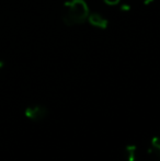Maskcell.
Listing matches in <instances>:
<instances>
[{"mask_svg":"<svg viewBox=\"0 0 160 161\" xmlns=\"http://www.w3.org/2000/svg\"><path fill=\"white\" fill-rule=\"evenodd\" d=\"M47 115L46 108L42 105H34L30 106L25 110V116L32 121H42Z\"/></svg>","mask_w":160,"mask_h":161,"instance_id":"2","label":"cell"},{"mask_svg":"<svg viewBox=\"0 0 160 161\" xmlns=\"http://www.w3.org/2000/svg\"><path fill=\"white\" fill-rule=\"evenodd\" d=\"M1 66H2V63H1V62H0V68H1Z\"/></svg>","mask_w":160,"mask_h":161,"instance_id":"8","label":"cell"},{"mask_svg":"<svg viewBox=\"0 0 160 161\" xmlns=\"http://www.w3.org/2000/svg\"><path fill=\"white\" fill-rule=\"evenodd\" d=\"M88 19H89L90 23L93 26H96V28L105 29L108 25L107 19H104V18L99 14V13H92V14H90L89 17H88Z\"/></svg>","mask_w":160,"mask_h":161,"instance_id":"4","label":"cell"},{"mask_svg":"<svg viewBox=\"0 0 160 161\" xmlns=\"http://www.w3.org/2000/svg\"><path fill=\"white\" fill-rule=\"evenodd\" d=\"M125 158L127 161H137L138 158V151L137 147L134 145H130L125 148Z\"/></svg>","mask_w":160,"mask_h":161,"instance_id":"5","label":"cell"},{"mask_svg":"<svg viewBox=\"0 0 160 161\" xmlns=\"http://www.w3.org/2000/svg\"><path fill=\"white\" fill-rule=\"evenodd\" d=\"M103 1H104L105 3L110 4V6H114V4L119 3V1H120V0H103Z\"/></svg>","mask_w":160,"mask_h":161,"instance_id":"6","label":"cell"},{"mask_svg":"<svg viewBox=\"0 0 160 161\" xmlns=\"http://www.w3.org/2000/svg\"><path fill=\"white\" fill-rule=\"evenodd\" d=\"M89 17V10L85 0H70L65 4L63 20L67 25L82 23Z\"/></svg>","mask_w":160,"mask_h":161,"instance_id":"1","label":"cell"},{"mask_svg":"<svg viewBox=\"0 0 160 161\" xmlns=\"http://www.w3.org/2000/svg\"><path fill=\"white\" fill-rule=\"evenodd\" d=\"M152 0H146V2H147V3H149V2H152Z\"/></svg>","mask_w":160,"mask_h":161,"instance_id":"7","label":"cell"},{"mask_svg":"<svg viewBox=\"0 0 160 161\" xmlns=\"http://www.w3.org/2000/svg\"><path fill=\"white\" fill-rule=\"evenodd\" d=\"M148 153L155 160L160 161V138L159 137L152 138V142H150L149 149H148Z\"/></svg>","mask_w":160,"mask_h":161,"instance_id":"3","label":"cell"}]
</instances>
